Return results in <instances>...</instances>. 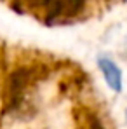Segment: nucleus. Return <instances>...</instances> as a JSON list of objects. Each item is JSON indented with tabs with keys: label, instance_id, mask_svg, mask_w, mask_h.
Returning <instances> with one entry per match:
<instances>
[{
	"label": "nucleus",
	"instance_id": "obj_1",
	"mask_svg": "<svg viewBox=\"0 0 127 129\" xmlns=\"http://www.w3.org/2000/svg\"><path fill=\"white\" fill-rule=\"evenodd\" d=\"M96 63H98V68H99V72H101V75L105 79L106 86L110 87L113 92H117V94L122 92V89H124V77H122L120 66L108 56H98Z\"/></svg>",
	"mask_w": 127,
	"mask_h": 129
},
{
	"label": "nucleus",
	"instance_id": "obj_2",
	"mask_svg": "<svg viewBox=\"0 0 127 129\" xmlns=\"http://www.w3.org/2000/svg\"><path fill=\"white\" fill-rule=\"evenodd\" d=\"M89 0H61L63 4V21H71L82 16L87 9Z\"/></svg>",
	"mask_w": 127,
	"mask_h": 129
},
{
	"label": "nucleus",
	"instance_id": "obj_3",
	"mask_svg": "<svg viewBox=\"0 0 127 129\" xmlns=\"http://www.w3.org/2000/svg\"><path fill=\"white\" fill-rule=\"evenodd\" d=\"M87 129H105V124H103L98 117H92V119L89 120V127Z\"/></svg>",
	"mask_w": 127,
	"mask_h": 129
},
{
	"label": "nucleus",
	"instance_id": "obj_4",
	"mask_svg": "<svg viewBox=\"0 0 127 129\" xmlns=\"http://www.w3.org/2000/svg\"><path fill=\"white\" fill-rule=\"evenodd\" d=\"M125 120H127V108H125Z\"/></svg>",
	"mask_w": 127,
	"mask_h": 129
}]
</instances>
